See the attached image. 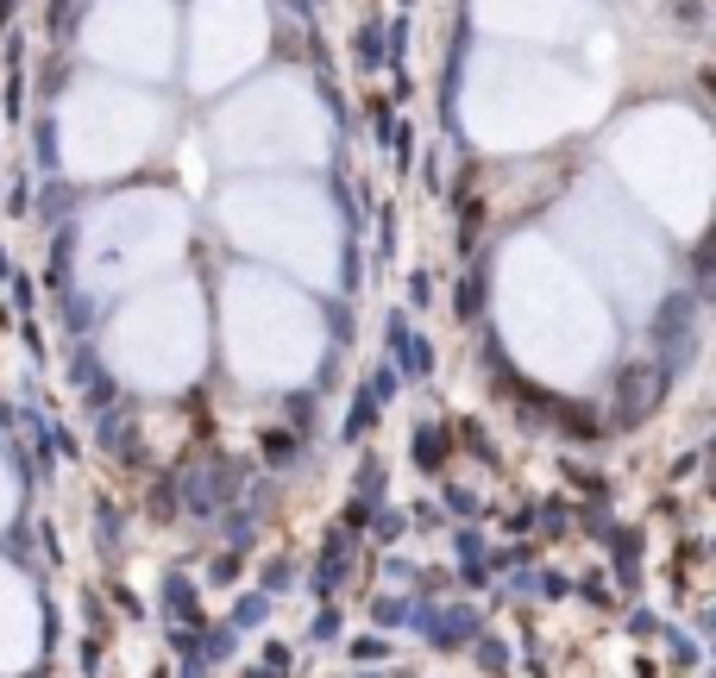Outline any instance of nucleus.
<instances>
[{
  "label": "nucleus",
  "mask_w": 716,
  "mask_h": 678,
  "mask_svg": "<svg viewBox=\"0 0 716 678\" xmlns=\"http://www.w3.org/2000/svg\"><path fill=\"white\" fill-rule=\"evenodd\" d=\"M378 38H384L378 25H365V32H358V63H365V70H371V63L384 57V45H378Z\"/></svg>",
  "instance_id": "f257e3e1"
}]
</instances>
